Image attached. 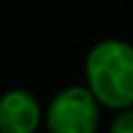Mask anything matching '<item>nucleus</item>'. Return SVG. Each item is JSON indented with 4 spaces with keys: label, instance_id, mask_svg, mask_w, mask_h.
Segmentation results:
<instances>
[{
    "label": "nucleus",
    "instance_id": "1",
    "mask_svg": "<svg viewBox=\"0 0 133 133\" xmlns=\"http://www.w3.org/2000/svg\"><path fill=\"white\" fill-rule=\"evenodd\" d=\"M87 89L108 108L133 106V46L121 39L96 44L85 58Z\"/></svg>",
    "mask_w": 133,
    "mask_h": 133
},
{
    "label": "nucleus",
    "instance_id": "2",
    "mask_svg": "<svg viewBox=\"0 0 133 133\" xmlns=\"http://www.w3.org/2000/svg\"><path fill=\"white\" fill-rule=\"evenodd\" d=\"M98 100L87 87H66L58 91L48 110L46 125L50 133H96L100 121Z\"/></svg>",
    "mask_w": 133,
    "mask_h": 133
},
{
    "label": "nucleus",
    "instance_id": "3",
    "mask_svg": "<svg viewBox=\"0 0 133 133\" xmlns=\"http://www.w3.org/2000/svg\"><path fill=\"white\" fill-rule=\"evenodd\" d=\"M42 110L27 89H10L0 96V133H33Z\"/></svg>",
    "mask_w": 133,
    "mask_h": 133
},
{
    "label": "nucleus",
    "instance_id": "4",
    "mask_svg": "<svg viewBox=\"0 0 133 133\" xmlns=\"http://www.w3.org/2000/svg\"><path fill=\"white\" fill-rule=\"evenodd\" d=\"M110 133H133V108H123L114 116Z\"/></svg>",
    "mask_w": 133,
    "mask_h": 133
}]
</instances>
